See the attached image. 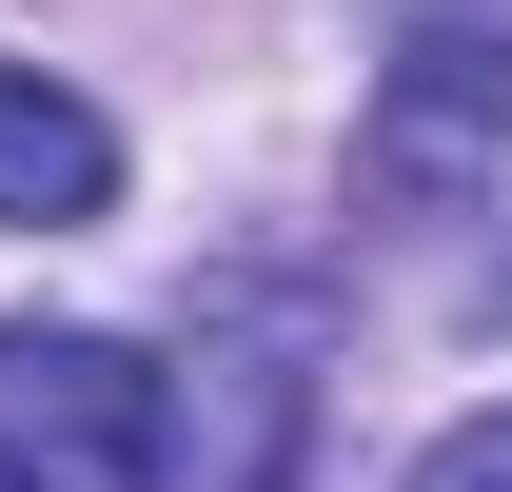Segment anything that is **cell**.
<instances>
[{"label": "cell", "mask_w": 512, "mask_h": 492, "mask_svg": "<svg viewBox=\"0 0 512 492\" xmlns=\"http://www.w3.org/2000/svg\"><path fill=\"white\" fill-rule=\"evenodd\" d=\"M0 492H60V473H20V453H0Z\"/></svg>", "instance_id": "5b68a950"}, {"label": "cell", "mask_w": 512, "mask_h": 492, "mask_svg": "<svg viewBox=\"0 0 512 492\" xmlns=\"http://www.w3.org/2000/svg\"><path fill=\"white\" fill-rule=\"evenodd\" d=\"M0 453L60 492H178V374L138 335H0Z\"/></svg>", "instance_id": "7a4b0ae2"}, {"label": "cell", "mask_w": 512, "mask_h": 492, "mask_svg": "<svg viewBox=\"0 0 512 492\" xmlns=\"http://www.w3.org/2000/svg\"><path fill=\"white\" fill-rule=\"evenodd\" d=\"M414 492H512V414H453L434 453H414Z\"/></svg>", "instance_id": "277c9868"}, {"label": "cell", "mask_w": 512, "mask_h": 492, "mask_svg": "<svg viewBox=\"0 0 512 492\" xmlns=\"http://www.w3.org/2000/svg\"><path fill=\"white\" fill-rule=\"evenodd\" d=\"M0 217L20 237H99L119 217V119L79 79H40V60H0Z\"/></svg>", "instance_id": "3957f363"}, {"label": "cell", "mask_w": 512, "mask_h": 492, "mask_svg": "<svg viewBox=\"0 0 512 492\" xmlns=\"http://www.w3.org/2000/svg\"><path fill=\"white\" fill-rule=\"evenodd\" d=\"M493 178H512V20L434 0V20H394L375 99H355V197L375 217H473Z\"/></svg>", "instance_id": "6da1fadb"}]
</instances>
